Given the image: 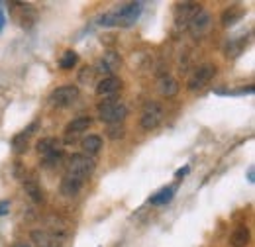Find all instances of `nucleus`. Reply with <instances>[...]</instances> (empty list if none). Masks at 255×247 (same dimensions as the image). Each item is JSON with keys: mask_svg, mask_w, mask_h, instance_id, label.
Segmentation results:
<instances>
[{"mask_svg": "<svg viewBox=\"0 0 255 247\" xmlns=\"http://www.w3.org/2000/svg\"><path fill=\"white\" fill-rule=\"evenodd\" d=\"M157 91H159V94L165 96V98H173V96L179 94V83H177L173 77L165 75V77H161L159 81H157Z\"/></svg>", "mask_w": 255, "mask_h": 247, "instance_id": "ddd939ff", "label": "nucleus"}, {"mask_svg": "<svg viewBox=\"0 0 255 247\" xmlns=\"http://www.w3.org/2000/svg\"><path fill=\"white\" fill-rule=\"evenodd\" d=\"M10 212V202L8 200H2L0 202V216H6Z\"/></svg>", "mask_w": 255, "mask_h": 247, "instance_id": "a878e982", "label": "nucleus"}, {"mask_svg": "<svg viewBox=\"0 0 255 247\" xmlns=\"http://www.w3.org/2000/svg\"><path fill=\"white\" fill-rule=\"evenodd\" d=\"M83 181H79V179H75V177H69V175H65L63 181H61V185H59V190H61V194L67 196V198H73V196H77L79 192H81V188H83Z\"/></svg>", "mask_w": 255, "mask_h": 247, "instance_id": "4468645a", "label": "nucleus"}, {"mask_svg": "<svg viewBox=\"0 0 255 247\" xmlns=\"http://www.w3.org/2000/svg\"><path fill=\"white\" fill-rule=\"evenodd\" d=\"M141 10H143L141 2H122L114 6V10L98 16L96 22L102 28H129L137 22V18L141 16Z\"/></svg>", "mask_w": 255, "mask_h": 247, "instance_id": "f257e3e1", "label": "nucleus"}, {"mask_svg": "<svg viewBox=\"0 0 255 247\" xmlns=\"http://www.w3.org/2000/svg\"><path fill=\"white\" fill-rule=\"evenodd\" d=\"M248 181H250V183H255V169L254 167H250V169H248Z\"/></svg>", "mask_w": 255, "mask_h": 247, "instance_id": "c85d7f7f", "label": "nucleus"}, {"mask_svg": "<svg viewBox=\"0 0 255 247\" xmlns=\"http://www.w3.org/2000/svg\"><path fill=\"white\" fill-rule=\"evenodd\" d=\"M4 26H6V16H4V8L0 4V31L4 30Z\"/></svg>", "mask_w": 255, "mask_h": 247, "instance_id": "bb28decb", "label": "nucleus"}, {"mask_svg": "<svg viewBox=\"0 0 255 247\" xmlns=\"http://www.w3.org/2000/svg\"><path fill=\"white\" fill-rule=\"evenodd\" d=\"M93 173H95V161H93L89 155L75 153V155H71V157H69L65 175L75 177V179H79V181H83V183H85Z\"/></svg>", "mask_w": 255, "mask_h": 247, "instance_id": "f03ea898", "label": "nucleus"}, {"mask_svg": "<svg viewBox=\"0 0 255 247\" xmlns=\"http://www.w3.org/2000/svg\"><path fill=\"white\" fill-rule=\"evenodd\" d=\"M24 190H26V194L32 198L35 204L43 202V190H41L39 183H37L33 177H30V179H26V181H24Z\"/></svg>", "mask_w": 255, "mask_h": 247, "instance_id": "f3484780", "label": "nucleus"}, {"mask_svg": "<svg viewBox=\"0 0 255 247\" xmlns=\"http://www.w3.org/2000/svg\"><path fill=\"white\" fill-rule=\"evenodd\" d=\"M81 147L85 149V153L96 155L102 149V139H100V135H87V137L81 141Z\"/></svg>", "mask_w": 255, "mask_h": 247, "instance_id": "aec40b11", "label": "nucleus"}, {"mask_svg": "<svg viewBox=\"0 0 255 247\" xmlns=\"http://www.w3.org/2000/svg\"><path fill=\"white\" fill-rule=\"evenodd\" d=\"M28 139H30V135L28 133H18V135H14L12 137V149L16 151V153H26L28 151Z\"/></svg>", "mask_w": 255, "mask_h": 247, "instance_id": "412c9836", "label": "nucleus"}, {"mask_svg": "<svg viewBox=\"0 0 255 247\" xmlns=\"http://www.w3.org/2000/svg\"><path fill=\"white\" fill-rule=\"evenodd\" d=\"M244 45H246V41H232V43L226 47V55H228V57L240 55V51L244 49Z\"/></svg>", "mask_w": 255, "mask_h": 247, "instance_id": "b1692460", "label": "nucleus"}, {"mask_svg": "<svg viewBox=\"0 0 255 247\" xmlns=\"http://www.w3.org/2000/svg\"><path fill=\"white\" fill-rule=\"evenodd\" d=\"M214 75H216V65H212V63H204V65L196 67L194 73L191 75V79H189V83H187V89H189V91H198V89H202L204 85L210 83V79H212Z\"/></svg>", "mask_w": 255, "mask_h": 247, "instance_id": "39448f33", "label": "nucleus"}, {"mask_svg": "<svg viewBox=\"0 0 255 247\" xmlns=\"http://www.w3.org/2000/svg\"><path fill=\"white\" fill-rule=\"evenodd\" d=\"M161 122H163V106H161L159 102H153V100L145 102L143 112H141V118H139L141 127L147 129V131H151V129H155Z\"/></svg>", "mask_w": 255, "mask_h": 247, "instance_id": "20e7f679", "label": "nucleus"}, {"mask_svg": "<svg viewBox=\"0 0 255 247\" xmlns=\"http://www.w3.org/2000/svg\"><path fill=\"white\" fill-rule=\"evenodd\" d=\"M128 116V106L122 100H104L98 104V118L104 124H122Z\"/></svg>", "mask_w": 255, "mask_h": 247, "instance_id": "7ed1b4c3", "label": "nucleus"}, {"mask_svg": "<svg viewBox=\"0 0 255 247\" xmlns=\"http://www.w3.org/2000/svg\"><path fill=\"white\" fill-rule=\"evenodd\" d=\"M230 244L232 247H246L250 244V230L246 226H238L230 238Z\"/></svg>", "mask_w": 255, "mask_h": 247, "instance_id": "a211bd4d", "label": "nucleus"}, {"mask_svg": "<svg viewBox=\"0 0 255 247\" xmlns=\"http://www.w3.org/2000/svg\"><path fill=\"white\" fill-rule=\"evenodd\" d=\"M12 247H32V244H26V242H18V244H14Z\"/></svg>", "mask_w": 255, "mask_h": 247, "instance_id": "c756f323", "label": "nucleus"}, {"mask_svg": "<svg viewBox=\"0 0 255 247\" xmlns=\"http://www.w3.org/2000/svg\"><path fill=\"white\" fill-rule=\"evenodd\" d=\"M79 98V87L77 85H63V87H57L51 96H49V102L57 108H67L71 106L75 100Z\"/></svg>", "mask_w": 255, "mask_h": 247, "instance_id": "423d86ee", "label": "nucleus"}, {"mask_svg": "<svg viewBox=\"0 0 255 247\" xmlns=\"http://www.w3.org/2000/svg\"><path fill=\"white\" fill-rule=\"evenodd\" d=\"M93 77H95V69L85 67V69H83V73H81V81H83V83H87V81L91 83V81H93Z\"/></svg>", "mask_w": 255, "mask_h": 247, "instance_id": "393cba45", "label": "nucleus"}, {"mask_svg": "<svg viewBox=\"0 0 255 247\" xmlns=\"http://www.w3.org/2000/svg\"><path fill=\"white\" fill-rule=\"evenodd\" d=\"M175 192H177V186H175V185L165 186V188H161L159 192H155L153 196H149V204H153V206H163V204H169V202L173 200Z\"/></svg>", "mask_w": 255, "mask_h": 247, "instance_id": "dca6fc26", "label": "nucleus"}, {"mask_svg": "<svg viewBox=\"0 0 255 247\" xmlns=\"http://www.w3.org/2000/svg\"><path fill=\"white\" fill-rule=\"evenodd\" d=\"M189 171H191V167H183V169H179V171H177L175 175H177V179H181V177H185V175H187Z\"/></svg>", "mask_w": 255, "mask_h": 247, "instance_id": "cd10ccee", "label": "nucleus"}, {"mask_svg": "<svg viewBox=\"0 0 255 247\" xmlns=\"http://www.w3.org/2000/svg\"><path fill=\"white\" fill-rule=\"evenodd\" d=\"M106 135H108L110 139H122V137L126 135V127H124L122 124H112V125L106 127Z\"/></svg>", "mask_w": 255, "mask_h": 247, "instance_id": "5701e85b", "label": "nucleus"}, {"mask_svg": "<svg viewBox=\"0 0 255 247\" xmlns=\"http://www.w3.org/2000/svg\"><path fill=\"white\" fill-rule=\"evenodd\" d=\"M77 61H79V55L75 53V51H65L63 55H61V59H59V67L61 69H73L75 65H77Z\"/></svg>", "mask_w": 255, "mask_h": 247, "instance_id": "4be33fe9", "label": "nucleus"}, {"mask_svg": "<svg viewBox=\"0 0 255 247\" xmlns=\"http://www.w3.org/2000/svg\"><path fill=\"white\" fill-rule=\"evenodd\" d=\"M212 28V16L206 12V10H200L189 24V33H191L194 39H202Z\"/></svg>", "mask_w": 255, "mask_h": 247, "instance_id": "6e6552de", "label": "nucleus"}, {"mask_svg": "<svg viewBox=\"0 0 255 247\" xmlns=\"http://www.w3.org/2000/svg\"><path fill=\"white\" fill-rule=\"evenodd\" d=\"M91 125H93V118H91V116H79V118H73L71 122L65 125V133H67V135L83 133V131H87Z\"/></svg>", "mask_w": 255, "mask_h": 247, "instance_id": "f8f14e48", "label": "nucleus"}, {"mask_svg": "<svg viewBox=\"0 0 255 247\" xmlns=\"http://www.w3.org/2000/svg\"><path fill=\"white\" fill-rule=\"evenodd\" d=\"M120 89H122V81L118 77H104L96 87V94L106 98V96H114Z\"/></svg>", "mask_w": 255, "mask_h": 247, "instance_id": "9b49d317", "label": "nucleus"}, {"mask_svg": "<svg viewBox=\"0 0 255 247\" xmlns=\"http://www.w3.org/2000/svg\"><path fill=\"white\" fill-rule=\"evenodd\" d=\"M202 10L200 4L196 2H183V4H177L175 8V26L177 28H189L191 20Z\"/></svg>", "mask_w": 255, "mask_h": 247, "instance_id": "0eeeda50", "label": "nucleus"}, {"mask_svg": "<svg viewBox=\"0 0 255 247\" xmlns=\"http://www.w3.org/2000/svg\"><path fill=\"white\" fill-rule=\"evenodd\" d=\"M32 242L35 247H61L65 242V236H57L45 230H35L32 232Z\"/></svg>", "mask_w": 255, "mask_h": 247, "instance_id": "9d476101", "label": "nucleus"}, {"mask_svg": "<svg viewBox=\"0 0 255 247\" xmlns=\"http://www.w3.org/2000/svg\"><path fill=\"white\" fill-rule=\"evenodd\" d=\"M122 65V57L116 53V51H106L95 67V73H100L104 77H114V73L120 69Z\"/></svg>", "mask_w": 255, "mask_h": 247, "instance_id": "1a4fd4ad", "label": "nucleus"}, {"mask_svg": "<svg viewBox=\"0 0 255 247\" xmlns=\"http://www.w3.org/2000/svg\"><path fill=\"white\" fill-rule=\"evenodd\" d=\"M244 8L242 6H230V8H226L222 12V26L224 28H232V26H236L242 18H244Z\"/></svg>", "mask_w": 255, "mask_h": 247, "instance_id": "2eb2a0df", "label": "nucleus"}, {"mask_svg": "<svg viewBox=\"0 0 255 247\" xmlns=\"http://www.w3.org/2000/svg\"><path fill=\"white\" fill-rule=\"evenodd\" d=\"M35 149H37L39 155L43 157V155L53 153V151L61 149V143H59L57 139H53V137H43V139H39V141L35 143Z\"/></svg>", "mask_w": 255, "mask_h": 247, "instance_id": "6ab92c4d", "label": "nucleus"}]
</instances>
